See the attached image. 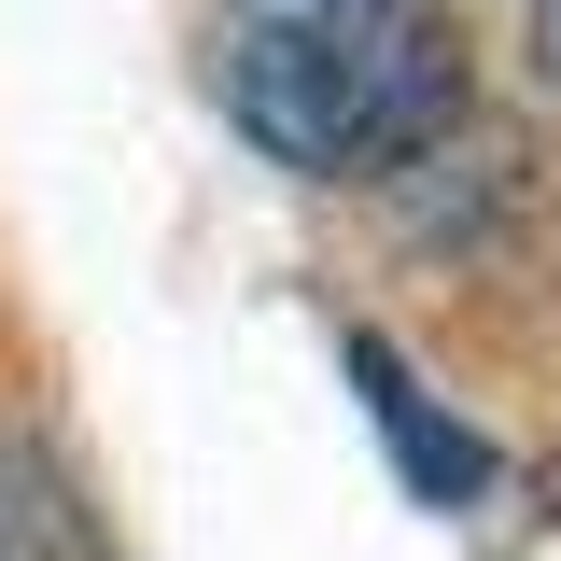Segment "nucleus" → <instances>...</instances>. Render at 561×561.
Segmentation results:
<instances>
[{
	"instance_id": "obj_1",
	"label": "nucleus",
	"mask_w": 561,
	"mask_h": 561,
	"mask_svg": "<svg viewBox=\"0 0 561 561\" xmlns=\"http://www.w3.org/2000/svg\"><path fill=\"white\" fill-rule=\"evenodd\" d=\"M210 99L295 183H379L463 127V43L421 0H253L210 43Z\"/></svg>"
},
{
	"instance_id": "obj_2",
	"label": "nucleus",
	"mask_w": 561,
	"mask_h": 561,
	"mask_svg": "<svg viewBox=\"0 0 561 561\" xmlns=\"http://www.w3.org/2000/svg\"><path fill=\"white\" fill-rule=\"evenodd\" d=\"M351 379H365V421L393 435V463L421 478V505H478V491H491V449H478L449 408H435V393H421V379H408L379 337H351Z\"/></svg>"
},
{
	"instance_id": "obj_3",
	"label": "nucleus",
	"mask_w": 561,
	"mask_h": 561,
	"mask_svg": "<svg viewBox=\"0 0 561 561\" xmlns=\"http://www.w3.org/2000/svg\"><path fill=\"white\" fill-rule=\"evenodd\" d=\"M534 57H548V70H561V0H548V14H534Z\"/></svg>"
}]
</instances>
